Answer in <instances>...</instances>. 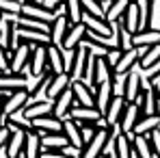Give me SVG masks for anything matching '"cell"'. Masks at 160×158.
<instances>
[{
    "label": "cell",
    "mask_w": 160,
    "mask_h": 158,
    "mask_svg": "<svg viewBox=\"0 0 160 158\" xmlns=\"http://www.w3.org/2000/svg\"><path fill=\"white\" fill-rule=\"evenodd\" d=\"M32 48H35L32 43H24V41H20V46L9 54V72L28 76V59H30Z\"/></svg>",
    "instance_id": "7a4b0ae2"
},
{
    "label": "cell",
    "mask_w": 160,
    "mask_h": 158,
    "mask_svg": "<svg viewBox=\"0 0 160 158\" xmlns=\"http://www.w3.org/2000/svg\"><path fill=\"white\" fill-rule=\"evenodd\" d=\"M0 20H2V13H0Z\"/></svg>",
    "instance_id": "681fc988"
},
{
    "label": "cell",
    "mask_w": 160,
    "mask_h": 158,
    "mask_svg": "<svg viewBox=\"0 0 160 158\" xmlns=\"http://www.w3.org/2000/svg\"><path fill=\"white\" fill-rule=\"evenodd\" d=\"M63 11H65L69 24H78V22H82L84 11H82L80 0H63Z\"/></svg>",
    "instance_id": "f546056e"
},
{
    "label": "cell",
    "mask_w": 160,
    "mask_h": 158,
    "mask_svg": "<svg viewBox=\"0 0 160 158\" xmlns=\"http://www.w3.org/2000/svg\"><path fill=\"white\" fill-rule=\"evenodd\" d=\"M100 2H108V0H100Z\"/></svg>",
    "instance_id": "c3c4849f"
},
{
    "label": "cell",
    "mask_w": 160,
    "mask_h": 158,
    "mask_svg": "<svg viewBox=\"0 0 160 158\" xmlns=\"http://www.w3.org/2000/svg\"><path fill=\"white\" fill-rule=\"evenodd\" d=\"M24 139H26V130L11 132L9 141H7V154L9 158H22V147H24Z\"/></svg>",
    "instance_id": "484cf974"
},
{
    "label": "cell",
    "mask_w": 160,
    "mask_h": 158,
    "mask_svg": "<svg viewBox=\"0 0 160 158\" xmlns=\"http://www.w3.org/2000/svg\"><path fill=\"white\" fill-rule=\"evenodd\" d=\"M63 134L67 136V143H69V145L84 147V145H82V139H80V126L74 119H65V121H63Z\"/></svg>",
    "instance_id": "4dcf8cb0"
},
{
    "label": "cell",
    "mask_w": 160,
    "mask_h": 158,
    "mask_svg": "<svg viewBox=\"0 0 160 158\" xmlns=\"http://www.w3.org/2000/svg\"><path fill=\"white\" fill-rule=\"evenodd\" d=\"M130 4V0H110V4H108V9L104 11V20L106 22H117V20H121V15H123V11H126V7Z\"/></svg>",
    "instance_id": "1f68e13d"
},
{
    "label": "cell",
    "mask_w": 160,
    "mask_h": 158,
    "mask_svg": "<svg viewBox=\"0 0 160 158\" xmlns=\"http://www.w3.org/2000/svg\"><path fill=\"white\" fill-rule=\"evenodd\" d=\"M132 2H136V0H132Z\"/></svg>",
    "instance_id": "f907efd6"
},
{
    "label": "cell",
    "mask_w": 160,
    "mask_h": 158,
    "mask_svg": "<svg viewBox=\"0 0 160 158\" xmlns=\"http://www.w3.org/2000/svg\"><path fill=\"white\" fill-rule=\"evenodd\" d=\"M138 119H141L138 106L134 104V102H126L123 113H121V117H119V128H121V132H132L134 124H136Z\"/></svg>",
    "instance_id": "2e32d148"
},
{
    "label": "cell",
    "mask_w": 160,
    "mask_h": 158,
    "mask_svg": "<svg viewBox=\"0 0 160 158\" xmlns=\"http://www.w3.org/2000/svg\"><path fill=\"white\" fill-rule=\"evenodd\" d=\"M28 87V76L24 74H13V72H2L0 74V91H20Z\"/></svg>",
    "instance_id": "7c38bea8"
},
{
    "label": "cell",
    "mask_w": 160,
    "mask_h": 158,
    "mask_svg": "<svg viewBox=\"0 0 160 158\" xmlns=\"http://www.w3.org/2000/svg\"><path fill=\"white\" fill-rule=\"evenodd\" d=\"M93 134H95V128H93L91 124H82V126H80V139H82V145H87V143L93 139Z\"/></svg>",
    "instance_id": "ab89813d"
},
{
    "label": "cell",
    "mask_w": 160,
    "mask_h": 158,
    "mask_svg": "<svg viewBox=\"0 0 160 158\" xmlns=\"http://www.w3.org/2000/svg\"><path fill=\"white\" fill-rule=\"evenodd\" d=\"M18 37H20V41L32 43V46H37V43L48 46V43H50V33H43V30H32V28L18 26Z\"/></svg>",
    "instance_id": "7402d4cb"
},
{
    "label": "cell",
    "mask_w": 160,
    "mask_h": 158,
    "mask_svg": "<svg viewBox=\"0 0 160 158\" xmlns=\"http://www.w3.org/2000/svg\"><path fill=\"white\" fill-rule=\"evenodd\" d=\"M138 7H141V30L143 28H152L156 0H138Z\"/></svg>",
    "instance_id": "836d02e7"
},
{
    "label": "cell",
    "mask_w": 160,
    "mask_h": 158,
    "mask_svg": "<svg viewBox=\"0 0 160 158\" xmlns=\"http://www.w3.org/2000/svg\"><path fill=\"white\" fill-rule=\"evenodd\" d=\"M158 126H160V115H145L134 124L132 134H147L149 130H154Z\"/></svg>",
    "instance_id": "d6a6232c"
},
{
    "label": "cell",
    "mask_w": 160,
    "mask_h": 158,
    "mask_svg": "<svg viewBox=\"0 0 160 158\" xmlns=\"http://www.w3.org/2000/svg\"><path fill=\"white\" fill-rule=\"evenodd\" d=\"M67 28H69V20H67V15L63 13H58V15H54V20L50 22V43L54 46H61V41H63V37H65V33H67Z\"/></svg>",
    "instance_id": "ac0fdd59"
},
{
    "label": "cell",
    "mask_w": 160,
    "mask_h": 158,
    "mask_svg": "<svg viewBox=\"0 0 160 158\" xmlns=\"http://www.w3.org/2000/svg\"><path fill=\"white\" fill-rule=\"evenodd\" d=\"M152 89H154V93H156V98L160 100V80H158V82H154V87H152Z\"/></svg>",
    "instance_id": "ee69618b"
},
{
    "label": "cell",
    "mask_w": 160,
    "mask_h": 158,
    "mask_svg": "<svg viewBox=\"0 0 160 158\" xmlns=\"http://www.w3.org/2000/svg\"><path fill=\"white\" fill-rule=\"evenodd\" d=\"M48 69V63H46V46L43 43H37L30 52L28 59V76H39Z\"/></svg>",
    "instance_id": "9c48e42d"
},
{
    "label": "cell",
    "mask_w": 160,
    "mask_h": 158,
    "mask_svg": "<svg viewBox=\"0 0 160 158\" xmlns=\"http://www.w3.org/2000/svg\"><path fill=\"white\" fill-rule=\"evenodd\" d=\"M41 143H39V132L37 130H26L24 147H22V158H39Z\"/></svg>",
    "instance_id": "cb8c5ba5"
},
{
    "label": "cell",
    "mask_w": 160,
    "mask_h": 158,
    "mask_svg": "<svg viewBox=\"0 0 160 158\" xmlns=\"http://www.w3.org/2000/svg\"><path fill=\"white\" fill-rule=\"evenodd\" d=\"M145 76H147V78H145V82H147V84L158 82V80H160V61H158V63H154L149 69H145Z\"/></svg>",
    "instance_id": "74e56055"
},
{
    "label": "cell",
    "mask_w": 160,
    "mask_h": 158,
    "mask_svg": "<svg viewBox=\"0 0 160 158\" xmlns=\"http://www.w3.org/2000/svg\"><path fill=\"white\" fill-rule=\"evenodd\" d=\"M69 89L74 95V106H95V89L82 78H74L69 82Z\"/></svg>",
    "instance_id": "3957f363"
},
{
    "label": "cell",
    "mask_w": 160,
    "mask_h": 158,
    "mask_svg": "<svg viewBox=\"0 0 160 158\" xmlns=\"http://www.w3.org/2000/svg\"><path fill=\"white\" fill-rule=\"evenodd\" d=\"M41 150H61L67 145V136L61 132H39Z\"/></svg>",
    "instance_id": "603a6c76"
},
{
    "label": "cell",
    "mask_w": 160,
    "mask_h": 158,
    "mask_svg": "<svg viewBox=\"0 0 160 158\" xmlns=\"http://www.w3.org/2000/svg\"><path fill=\"white\" fill-rule=\"evenodd\" d=\"M156 115H160V100L156 98Z\"/></svg>",
    "instance_id": "bcb514c9"
},
{
    "label": "cell",
    "mask_w": 160,
    "mask_h": 158,
    "mask_svg": "<svg viewBox=\"0 0 160 158\" xmlns=\"http://www.w3.org/2000/svg\"><path fill=\"white\" fill-rule=\"evenodd\" d=\"M136 50H138V67L143 72L160 61V41L154 46H147V48H136Z\"/></svg>",
    "instance_id": "ffe728a7"
},
{
    "label": "cell",
    "mask_w": 160,
    "mask_h": 158,
    "mask_svg": "<svg viewBox=\"0 0 160 158\" xmlns=\"http://www.w3.org/2000/svg\"><path fill=\"white\" fill-rule=\"evenodd\" d=\"M112 39H115V46H112V48H117V50H126V48H132V46H130V33H128V30L123 28L121 20L112 22Z\"/></svg>",
    "instance_id": "83f0119b"
},
{
    "label": "cell",
    "mask_w": 160,
    "mask_h": 158,
    "mask_svg": "<svg viewBox=\"0 0 160 158\" xmlns=\"http://www.w3.org/2000/svg\"><path fill=\"white\" fill-rule=\"evenodd\" d=\"M121 80H123V87H121V98H123L126 102H134V100H136V95L141 93V89L149 87L145 80L141 78V74H136L134 69H130L128 74H123V76H121Z\"/></svg>",
    "instance_id": "5b68a950"
},
{
    "label": "cell",
    "mask_w": 160,
    "mask_h": 158,
    "mask_svg": "<svg viewBox=\"0 0 160 158\" xmlns=\"http://www.w3.org/2000/svg\"><path fill=\"white\" fill-rule=\"evenodd\" d=\"M82 24H84V30L98 39H104V41H110L112 39V24L106 22L104 18H93V15H82Z\"/></svg>",
    "instance_id": "277c9868"
},
{
    "label": "cell",
    "mask_w": 160,
    "mask_h": 158,
    "mask_svg": "<svg viewBox=\"0 0 160 158\" xmlns=\"http://www.w3.org/2000/svg\"><path fill=\"white\" fill-rule=\"evenodd\" d=\"M143 136H147V141H149L154 154L160 158V130H158V128H154V130H149L147 134H143Z\"/></svg>",
    "instance_id": "8d00e7d4"
},
{
    "label": "cell",
    "mask_w": 160,
    "mask_h": 158,
    "mask_svg": "<svg viewBox=\"0 0 160 158\" xmlns=\"http://www.w3.org/2000/svg\"><path fill=\"white\" fill-rule=\"evenodd\" d=\"M22 9V0H0V13L2 15H9V18H15Z\"/></svg>",
    "instance_id": "d590c367"
},
{
    "label": "cell",
    "mask_w": 160,
    "mask_h": 158,
    "mask_svg": "<svg viewBox=\"0 0 160 158\" xmlns=\"http://www.w3.org/2000/svg\"><path fill=\"white\" fill-rule=\"evenodd\" d=\"M20 13L30 15V18H37V20H41V22H48V24L54 20V15H58V13L50 11V9H46L43 4H35V2H22Z\"/></svg>",
    "instance_id": "e0dca14e"
},
{
    "label": "cell",
    "mask_w": 160,
    "mask_h": 158,
    "mask_svg": "<svg viewBox=\"0 0 160 158\" xmlns=\"http://www.w3.org/2000/svg\"><path fill=\"white\" fill-rule=\"evenodd\" d=\"M46 63H48V69L52 74L65 72V54L61 50V46H54V43L46 46Z\"/></svg>",
    "instance_id": "8fae6325"
},
{
    "label": "cell",
    "mask_w": 160,
    "mask_h": 158,
    "mask_svg": "<svg viewBox=\"0 0 160 158\" xmlns=\"http://www.w3.org/2000/svg\"><path fill=\"white\" fill-rule=\"evenodd\" d=\"M2 72H9V52L0 46V74Z\"/></svg>",
    "instance_id": "60d3db41"
},
{
    "label": "cell",
    "mask_w": 160,
    "mask_h": 158,
    "mask_svg": "<svg viewBox=\"0 0 160 158\" xmlns=\"http://www.w3.org/2000/svg\"><path fill=\"white\" fill-rule=\"evenodd\" d=\"M158 41H160L158 28H143V30L130 35V46H134V48H147V46H154Z\"/></svg>",
    "instance_id": "4fadbf2b"
},
{
    "label": "cell",
    "mask_w": 160,
    "mask_h": 158,
    "mask_svg": "<svg viewBox=\"0 0 160 158\" xmlns=\"http://www.w3.org/2000/svg\"><path fill=\"white\" fill-rule=\"evenodd\" d=\"M82 37H84V24H82V22H78V24H69L67 33H65V37H63V41H61L63 52L74 50L80 41H82Z\"/></svg>",
    "instance_id": "5bb4252c"
},
{
    "label": "cell",
    "mask_w": 160,
    "mask_h": 158,
    "mask_svg": "<svg viewBox=\"0 0 160 158\" xmlns=\"http://www.w3.org/2000/svg\"><path fill=\"white\" fill-rule=\"evenodd\" d=\"M26 100H28V93L24 89H20V91H9V93L4 95V102H2V121H4L7 115H11V113H15V110H22L24 104H26Z\"/></svg>",
    "instance_id": "52a82bcc"
},
{
    "label": "cell",
    "mask_w": 160,
    "mask_h": 158,
    "mask_svg": "<svg viewBox=\"0 0 160 158\" xmlns=\"http://www.w3.org/2000/svg\"><path fill=\"white\" fill-rule=\"evenodd\" d=\"M32 130H37V132H63V121L56 119L52 113H48V115H41V117H35L32 119Z\"/></svg>",
    "instance_id": "d6986e66"
},
{
    "label": "cell",
    "mask_w": 160,
    "mask_h": 158,
    "mask_svg": "<svg viewBox=\"0 0 160 158\" xmlns=\"http://www.w3.org/2000/svg\"><path fill=\"white\" fill-rule=\"evenodd\" d=\"M39 158H67V156H63L58 150H41Z\"/></svg>",
    "instance_id": "b9f144b4"
},
{
    "label": "cell",
    "mask_w": 160,
    "mask_h": 158,
    "mask_svg": "<svg viewBox=\"0 0 160 158\" xmlns=\"http://www.w3.org/2000/svg\"><path fill=\"white\" fill-rule=\"evenodd\" d=\"M69 82H72V78H69L65 72H61V74H54L52 80H50V84H48L46 98H48V100H54L58 93H63V91L69 87Z\"/></svg>",
    "instance_id": "d4e9b609"
},
{
    "label": "cell",
    "mask_w": 160,
    "mask_h": 158,
    "mask_svg": "<svg viewBox=\"0 0 160 158\" xmlns=\"http://www.w3.org/2000/svg\"><path fill=\"white\" fill-rule=\"evenodd\" d=\"M0 158H9V154H7V147H0Z\"/></svg>",
    "instance_id": "f6af8a7d"
},
{
    "label": "cell",
    "mask_w": 160,
    "mask_h": 158,
    "mask_svg": "<svg viewBox=\"0 0 160 158\" xmlns=\"http://www.w3.org/2000/svg\"><path fill=\"white\" fill-rule=\"evenodd\" d=\"M72 106H74V95H72V89L67 87L63 93H58L52 100V115L56 119L65 121V119H69V108Z\"/></svg>",
    "instance_id": "8992f818"
},
{
    "label": "cell",
    "mask_w": 160,
    "mask_h": 158,
    "mask_svg": "<svg viewBox=\"0 0 160 158\" xmlns=\"http://www.w3.org/2000/svg\"><path fill=\"white\" fill-rule=\"evenodd\" d=\"M134 65H138V50L132 46V48H126V50L119 52V59L115 63V74L123 76V74H128L132 69Z\"/></svg>",
    "instance_id": "30bf717a"
},
{
    "label": "cell",
    "mask_w": 160,
    "mask_h": 158,
    "mask_svg": "<svg viewBox=\"0 0 160 158\" xmlns=\"http://www.w3.org/2000/svg\"><path fill=\"white\" fill-rule=\"evenodd\" d=\"M84 15H93V18H104V7L100 0H80Z\"/></svg>",
    "instance_id": "e575fe53"
},
{
    "label": "cell",
    "mask_w": 160,
    "mask_h": 158,
    "mask_svg": "<svg viewBox=\"0 0 160 158\" xmlns=\"http://www.w3.org/2000/svg\"><path fill=\"white\" fill-rule=\"evenodd\" d=\"M121 24L123 28L134 35V33H138L141 30V7H138V0L132 2L130 0V4L126 7V11H123V15H121Z\"/></svg>",
    "instance_id": "ba28073f"
},
{
    "label": "cell",
    "mask_w": 160,
    "mask_h": 158,
    "mask_svg": "<svg viewBox=\"0 0 160 158\" xmlns=\"http://www.w3.org/2000/svg\"><path fill=\"white\" fill-rule=\"evenodd\" d=\"M22 2H35V4H41V0H22Z\"/></svg>",
    "instance_id": "7dc6e473"
},
{
    "label": "cell",
    "mask_w": 160,
    "mask_h": 158,
    "mask_svg": "<svg viewBox=\"0 0 160 158\" xmlns=\"http://www.w3.org/2000/svg\"><path fill=\"white\" fill-rule=\"evenodd\" d=\"M9 136H11V132H9V128H4V126H0V147H4V145H7V141H9Z\"/></svg>",
    "instance_id": "7bdbcfd3"
},
{
    "label": "cell",
    "mask_w": 160,
    "mask_h": 158,
    "mask_svg": "<svg viewBox=\"0 0 160 158\" xmlns=\"http://www.w3.org/2000/svg\"><path fill=\"white\" fill-rule=\"evenodd\" d=\"M123 106H126V100H123L121 95H112V98H110L106 110H104V115H102L108 128L115 126V124H119V117H121V113H123Z\"/></svg>",
    "instance_id": "9a60e30c"
},
{
    "label": "cell",
    "mask_w": 160,
    "mask_h": 158,
    "mask_svg": "<svg viewBox=\"0 0 160 158\" xmlns=\"http://www.w3.org/2000/svg\"><path fill=\"white\" fill-rule=\"evenodd\" d=\"M132 147H134L136 158H158L156 154H154V150H152V145H149L147 136H143V134H134Z\"/></svg>",
    "instance_id": "f1b7e54d"
},
{
    "label": "cell",
    "mask_w": 160,
    "mask_h": 158,
    "mask_svg": "<svg viewBox=\"0 0 160 158\" xmlns=\"http://www.w3.org/2000/svg\"><path fill=\"white\" fill-rule=\"evenodd\" d=\"M69 119H74L78 126H82V124L95 126L98 124V128H108L104 117H102V113L95 106H72L69 108Z\"/></svg>",
    "instance_id": "6da1fadb"
},
{
    "label": "cell",
    "mask_w": 160,
    "mask_h": 158,
    "mask_svg": "<svg viewBox=\"0 0 160 158\" xmlns=\"http://www.w3.org/2000/svg\"><path fill=\"white\" fill-rule=\"evenodd\" d=\"M63 156H67V158H82V147H76V145H65V147H61L58 150Z\"/></svg>",
    "instance_id": "f35d334b"
},
{
    "label": "cell",
    "mask_w": 160,
    "mask_h": 158,
    "mask_svg": "<svg viewBox=\"0 0 160 158\" xmlns=\"http://www.w3.org/2000/svg\"><path fill=\"white\" fill-rule=\"evenodd\" d=\"M110 98H112L110 80H108V82H102V84H98V87H95V108H98L102 115H104V110H106Z\"/></svg>",
    "instance_id": "4316f807"
},
{
    "label": "cell",
    "mask_w": 160,
    "mask_h": 158,
    "mask_svg": "<svg viewBox=\"0 0 160 158\" xmlns=\"http://www.w3.org/2000/svg\"><path fill=\"white\" fill-rule=\"evenodd\" d=\"M2 126H4V128H9V132L32 130V121H30L28 117H24V113H22V110H15V113L7 115V117H4V121H2Z\"/></svg>",
    "instance_id": "44dd1931"
}]
</instances>
